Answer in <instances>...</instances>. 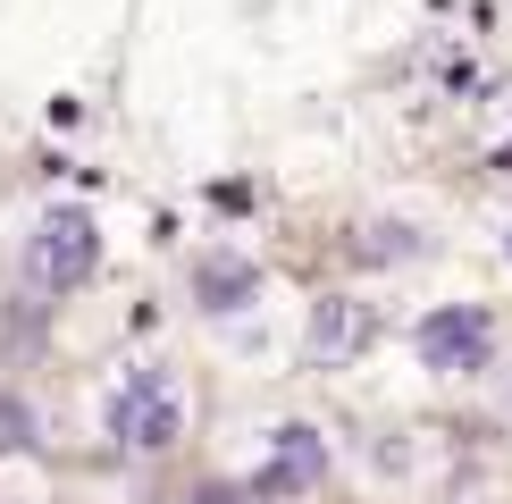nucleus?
I'll list each match as a JSON object with an SVG mask.
<instances>
[{"label":"nucleus","mask_w":512,"mask_h":504,"mask_svg":"<svg viewBox=\"0 0 512 504\" xmlns=\"http://www.w3.org/2000/svg\"><path fill=\"white\" fill-rule=\"evenodd\" d=\"M328 479V437L303 429V420H286V429L269 437V462H261V496H303Z\"/></svg>","instance_id":"4"},{"label":"nucleus","mask_w":512,"mask_h":504,"mask_svg":"<svg viewBox=\"0 0 512 504\" xmlns=\"http://www.w3.org/2000/svg\"><path fill=\"white\" fill-rule=\"evenodd\" d=\"M261 294V269L252 261H194V303L202 311H244Z\"/></svg>","instance_id":"6"},{"label":"nucleus","mask_w":512,"mask_h":504,"mask_svg":"<svg viewBox=\"0 0 512 504\" xmlns=\"http://www.w3.org/2000/svg\"><path fill=\"white\" fill-rule=\"evenodd\" d=\"M17 446H34V412L17 395H0V454H17Z\"/></svg>","instance_id":"8"},{"label":"nucleus","mask_w":512,"mask_h":504,"mask_svg":"<svg viewBox=\"0 0 512 504\" xmlns=\"http://www.w3.org/2000/svg\"><path fill=\"white\" fill-rule=\"evenodd\" d=\"M303 345H311V362H319V370H345L353 353L370 345V303H353V294H328V303L311 311V336H303Z\"/></svg>","instance_id":"5"},{"label":"nucleus","mask_w":512,"mask_h":504,"mask_svg":"<svg viewBox=\"0 0 512 504\" xmlns=\"http://www.w3.org/2000/svg\"><path fill=\"white\" fill-rule=\"evenodd\" d=\"M93 269H101V227H93V210H76V202L42 210L34 236H26V286H34V294H76Z\"/></svg>","instance_id":"1"},{"label":"nucleus","mask_w":512,"mask_h":504,"mask_svg":"<svg viewBox=\"0 0 512 504\" xmlns=\"http://www.w3.org/2000/svg\"><path fill=\"white\" fill-rule=\"evenodd\" d=\"M361 252H370V261H412V252H420V236H412V227H387V219H378Z\"/></svg>","instance_id":"7"},{"label":"nucleus","mask_w":512,"mask_h":504,"mask_svg":"<svg viewBox=\"0 0 512 504\" xmlns=\"http://www.w3.org/2000/svg\"><path fill=\"white\" fill-rule=\"evenodd\" d=\"M504 252H512V236H504Z\"/></svg>","instance_id":"9"},{"label":"nucleus","mask_w":512,"mask_h":504,"mask_svg":"<svg viewBox=\"0 0 512 504\" xmlns=\"http://www.w3.org/2000/svg\"><path fill=\"white\" fill-rule=\"evenodd\" d=\"M412 345H420V362L445 370V378H471L496 362V311L487 303H437L429 320L412 328Z\"/></svg>","instance_id":"3"},{"label":"nucleus","mask_w":512,"mask_h":504,"mask_svg":"<svg viewBox=\"0 0 512 504\" xmlns=\"http://www.w3.org/2000/svg\"><path fill=\"white\" fill-rule=\"evenodd\" d=\"M110 437L135 454H168L185 437V395L168 370H126V387L110 395Z\"/></svg>","instance_id":"2"}]
</instances>
